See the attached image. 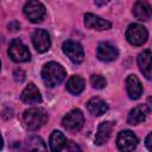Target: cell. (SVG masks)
Segmentation results:
<instances>
[{
    "label": "cell",
    "instance_id": "19",
    "mask_svg": "<svg viewBox=\"0 0 152 152\" xmlns=\"http://www.w3.org/2000/svg\"><path fill=\"white\" fill-rule=\"evenodd\" d=\"M66 145L65 135L59 131H53L49 139V146L51 152H61Z\"/></svg>",
    "mask_w": 152,
    "mask_h": 152
},
{
    "label": "cell",
    "instance_id": "24",
    "mask_svg": "<svg viewBox=\"0 0 152 152\" xmlns=\"http://www.w3.org/2000/svg\"><path fill=\"white\" fill-rule=\"evenodd\" d=\"M14 78H15V81H18V82H23L24 81V78H25V74H24V71L23 70H15L14 71Z\"/></svg>",
    "mask_w": 152,
    "mask_h": 152
},
{
    "label": "cell",
    "instance_id": "12",
    "mask_svg": "<svg viewBox=\"0 0 152 152\" xmlns=\"http://www.w3.org/2000/svg\"><path fill=\"white\" fill-rule=\"evenodd\" d=\"M148 113H150V108L147 104H139L129 112L128 118H127V122L129 125H138V124L145 121Z\"/></svg>",
    "mask_w": 152,
    "mask_h": 152
},
{
    "label": "cell",
    "instance_id": "25",
    "mask_svg": "<svg viewBox=\"0 0 152 152\" xmlns=\"http://www.w3.org/2000/svg\"><path fill=\"white\" fill-rule=\"evenodd\" d=\"M19 28H20V24L17 21H11L8 24V30H11V31H18Z\"/></svg>",
    "mask_w": 152,
    "mask_h": 152
},
{
    "label": "cell",
    "instance_id": "10",
    "mask_svg": "<svg viewBox=\"0 0 152 152\" xmlns=\"http://www.w3.org/2000/svg\"><path fill=\"white\" fill-rule=\"evenodd\" d=\"M96 55H97V58L102 62H113L118 58L119 50L114 45H112L107 42H102L97 45Z\"/></svg>",
    "mask_w": 152,
    "mask_h": 152
},
{
    "label": "cell",
    "instance_id": "15",
    "mask_svg": "<svg viewBox=\"0 0 152 152\" xmlns=\"http://www.w3.org/2000/svg\"><path fill=\"white\" fill-rule=\"evenodd\" d=\"M20 99L23 102L32 104V103H39L42 101V96L38 90V88L33 84V83H28V86L25 87V89L23 90Z\"/></svg>",
    "mask_w": 152,
    "mask_h": 152
},
{
    "label": "cell",
    "instance_id": "4",
    "mask_svg": "<svg viewBox=\"0 0 152 152\" xmlns=\"http://www.w3.org/2000/svg\"><path fill=\"white\" fill-rule=\"evenodd\" d=\"M8 55L12 58V61L18 62V63L27 62L31 58V53L27 46L20 39H14L11 42L10 48H8Z\"/></svg>",
    "mask_w": 152,
    "mask_h": 152
},
{
    "label": "cell",
    "instance_id": "14",
    "mask_svg": "<svg viewBox=\"0 0 152 152\" xmlns=\"http://www.w3.org/2000/svg\"><path fill=\"white\" fill-rule=\"evenodd\" d=\"M127 94L132 100H138L142 94V86L135 75H129L126 80Z\"/></svg>",
    "mask_w": 152,
    "mask_h": 152
},
{
    "label": "cell",
    "instance_id": "22",
    "mask_svg": "<svg viewBox=\"0 0 152 152\" xmlns=\"http://www.w3.org/2000/svg\"><path fill=\"white\" fill-rule=\"evenodd\" d=\"M90 83H91L93 88H95V89H102V88L106 87L107 81H106V78H104L103 76H101V75H93V76L90 77Z\"/></svg>",
    "mask_w": 152,
    "mask_h": 152
},
{
    "label": "cell",
    "instance_id": "27",
    "mask_svg": "<svg viewBox=\"0 0 152 152\" xmlns=\"http://www.w3.org/2000/svg\"><path fill=\"white\" fill-rule=\"evenodd\" d=\"M2 146H4V141H2V137H1V134H0V150L2 148Z\"/></svg>",
    "mask_w": 152,
    "mask_h": 152
},
{
    "label": "cell",
    "instance_id": "18",
    "mask_svg": "<svg viewBox=\"0 0 152 152\" xmlns=\"http://www.w3.org/2000/svg\"><path fill=\"white\" fill-rule=\"evenodd\" d=\"M138 65L144 76L150 80L151 78V51L148 49L144 50L138 56Z\"/></svg>",
    "mask_w": 152,
    "mask_h": 152
},
{
    "label": "cell",
    "instance_id": "9",
    "mask_svg": "<svg viewBox=\"0 0 152 152\" xmlns=\"http://www.w3.org/2000/svg\"><path fill=\"white\" fill-rule=\"evenodd\" d=\"M32 44L38 52H46L51 46V39L45 30L37 28L32 33Z\"/></svg>",
    "mask_w": 152,
    "mask_h": 152
},
{
    "label": "cell",
    "instance_id": "11",
    "mask_svg": "<svg viewBox=\"0 0 152 152\" xmlns=\"http://www.w3.org/2000/svg\"><path fill=\"white\" fill-rule=\"evenodd\" d=\"M84 25L88 28L91 30H97V31H102V30H108L112 27V24L93 13H87L84 15Z\"/></svg>",
    "mask_w": 152,
    "mask_h": 152
},
{
    "label": "cell",
    "instance_id": "13",
    "mask_svg": "<svg viewBox=\"0 0 152 152\" xmlns=\"http://www.w3.org/2000/svg\"><path fill=\"white\" fill-rule=\"evenodd\" d=\"M114 128V122L112 121H103L99 125L96 134H95V144L96 145H103L108 141L110 138L112 131Z\"/></svg>",
    "mask_w": 152,
    "mask_h": 152
},
{
    "label": "cell",
    "instance_id": "3",
    "mask_svg": "<svg viewBox=\"0 0 152 152\" xmlns=\"http://www.w3.org/2000/svg\"><path fill=\"white\" fill-rule=\"evenodd\" d=\"M126 38L132 45L140 46L146 43L148 32L146 27L140 24H131L126 30Z\"/></svg>",
    "mask_w": 152,
    "mask_h": 152
},
{
    "label": "cell",
    "instance_id": "8",
    "mask_svg": "<svg viewBox=\"0 0 152 152\" xmlns=\"http://www.w3.org/2000/svg\"><path fill=\"white\" fill-rule=\"evenodd\" d=\"M45 6L39 1H28L24 6V14L32 23H40L45 17Z\"/></svg>",
    "mask_w": 152,
    "mask_h": 152
},
{
    "label": "cell",
    "instance_id": "23",
    "mask_svg": "<svg viewBox=\"0 0 152 152\" xmlns=\"http://www.w3.org/2000/svg\"><path fill=\"white\" fill-rule=\"evenodd\" d=\"M65 146H66V151L68 152H82L81 148L78 147V145L76 142H74V141H68Z\"/></svg>",
    "mask_w": 152,
    "mask_h": 152
},
{
    "label": "cell",
    "instance_id": "21",
    "mask_svg": "<svg viewBox=\"0 0 152 152\" xmlns=\"http://www.w3.org/2000/svg\"><path fill=\"white\" fill-rule=\"evenodd\" d=\"M25 152H48V150L42 138L34 135L28 138V140L26 141Z\"/></svg>",
    "mask_w": 152,
    "mask_h": 152
},
{
    "label": "cell",
    "instance_id": "2",
    "mask_svg": "<svg viewBox=\"0 0 152 152\" xmlns=\"http://www.w3.org/2000/svg\"><path fill=\"white\" fill-rule=\"evenodd\" d=\"M23 121L28 129L36 131L46 124L48 113L43 108H28L23 114Z\"/></svg>",
    "mask_w": 152,
    "mask_h": 152
},
{
    "label": "cell",
    "instance_id": "5",
    "mask_svg": "<svg viewBox=\"0 0 152 152\" xmlns=\"http://www.w3.org/2000/svg\"><path fill=\"white\" fill-rule=\"evenodd\" d=\"M84 124V116L83 113L80 109H72L70 110L62 120V126L70 132H77L83 127Z\"/></svg>",
    "mask_w": 152,
    "mask_h": 152
},
{
    "label": "cell",
    "instance_id": "7",
    "mask_svg": "<svg viewBox=\"0 0 152 152\" xmlns=\"http://www.w3.org/2000/svg\"><path fill=\"white\" fill-rule=\"evenodd\" d=\"M116 145L121 152H133L138 145V138L132 131H121L118 134Z\"/></svg>",
    "mask_w": 152,
    "mask_h": 152
},
{
    "label": "cell",
    "instance_id": "17",
    "mask_svg": "<svg viewBox=\"0 0 152 152\" xmlns=\"http://www.w3.org/2000/svg\"><path fill=\"white\" fill-rule=\"evenodd\" d=\"M132 12H133V15L140 21H146L151 18V7L145 1L134 2Z\"/></svg>",
    "mask_w": 152,
    "mask_h": 152
},
{
    "label": "cell",
    "instance_id": "28",
    "mask_svg": "<svg viewBox=\"0 0 152 152\" xmlns=\"http://www.w3.org/2000/svg\"><path fill=\"white\" fill-rule=\"evenodd\" d=\"M0 68H1V62H0Z\"/></svg>",
    "mask_w": 152,
    "mask_h": 152
},
{
    "label": "cell",
    "instance_id": "26",
    "mask_svg": "<svg viewBox=\"0 0 152 152\" xmlns=\"http://www.w3.org/2000/svg\"><path fill=\"white\" fill-rule=\"evenodd\" d=\"M151 139H152V134H151V133H148V134H147V137H146V140H145V145H146V147H147V150H148V151H152Z\"/></svg>",
    "mask_w": 152,
    "mask_h": 152
},
{
    "label": "cell",
    "instance_id": "6",
    "mask_svg": "<svg viewBox=\"0 0 152 152\" xmlns=\"http://www.w3.org/2000/svg\"><path fill=\"white\" fill-rule=\"evenodd\" d=\"M63 52L66 55V57L75 64H80L84 59V51L80 43L74 40H65L62 45Z\"/></svg>",
    "mask_w": 152,
    "mask_h": 152
},
{
    "label": "cell",
    "instance_id": "16",
    "mask_svg": "<svg viewBox=\"0 0 152 152\" xmlns=\"http://www.w3.org/2000/svg\"><path fill=\"white\" fill-rule=\"evenodd\" d=\"M87 109L90 114L95 116H101L108 110V104L101 97H91L87 102Z\"/></svg>",
    "mask_w": 152,
    "mask_h": 152
},
{
    "label": "cell",
    "instance_id": "1",
    "mask_svg": "<svg viewBox=\"0 0 152 152\" xmlns=\"http://www.w3.org/2000/svg\"><path fill=\"white\" fill-rule=\"evenodd\" d=\"M65 75H66L65 69L56 62H49L42 69V78L45 86L50 88L59 84L64 80Z\"/></svg>",
    "mask_w": 152,
    "mask_h": 152
},
{
    "label": "cell",
    "instance_id": "20",
    "mask_svg": "<svg viewBox=\"0 0 152 152\" xmlns=\"http://www.w3.org/2000/svg\"><path fill=\"white\" fill-rule=\"evenodd\" d=\"M84 87H86V81L78 76V75H74L71 76L68 82H66V89L69 93L74 94V95H78L81 94L83 90H84Z\"/></svg>",
    "mask_w": 152,
    "mask_h": 152
}]
</instances>
